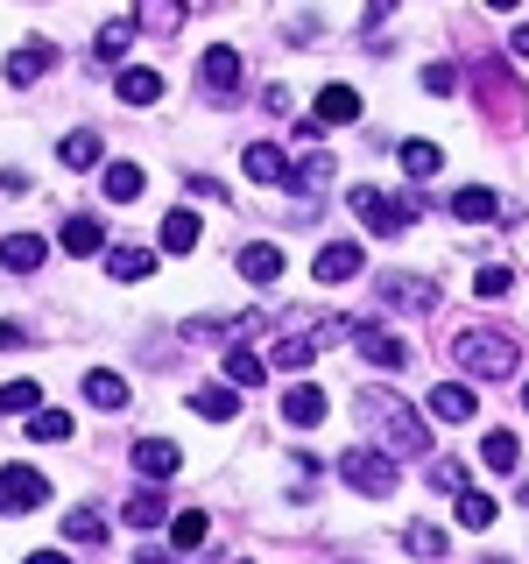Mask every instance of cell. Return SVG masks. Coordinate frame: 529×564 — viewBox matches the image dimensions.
Wrapping results in <instances>:
<instances>
[{
  "instance_id": "cell-1",
  "label": "cell",
  "mask_w": 529,
  "mask_h": 564,
  "mask_svg": "<svg viewBox=\"0 0 529 564\" xmlns=\"http://www.w3.org/2000/svg\"><path fill=\"white\" fill-rule=\"evenodd\" d=\"M360 423L381 437V452H431V431H423V416H417L402 395H388V388L360 395Z\"/></svg>"
},
{
  "instance_id": "cell-2",
  "label": "cell",
  "mask_w": 529,
  "mask_h": 564,
  "mask_svg": "<svg viewBox=\"0 0 529 564\" xmlns=\"http://www.w3.org/2000/svg\"><path fill=\"white\" fill-rule=\"evenodd\" d=\"M452 360L466 367L473 381H508V375H516V367H522V346L508 339V332L466 325V332H458V339H452Z\"/></svg>"
},
{
  "instance_id": "cell-3",
  "label": "cell",
  "mask_w": 529,
  "mask_h": 564,
  "mask_svg": "<svg viewBox=\"0 0 529 564\" xmlns=\"http://www.w3.org/2000/svg\"><path fill=\"white\" fill-rule=\"evenodd\" d=\"M339 480H346L353 494H367V501H388V494L402 487V473H396V458H388V452L353 445V452H339Z\"/></svg>"
},
{
  "instance_id": "cell-4",
  "label": "cell",
  "mask_w": 529,
  "mask_h": 564,
  "mask_svg": "<svg viewBox=\"0 0 529 564\" xmlns=\"http://www.w3.org/2000/svg\"><path fill=\"white\" fill-rule=\"evenodd\" d=\"M353 212H360V226L367 234H381V240H396V234H410L417 226V198H396V191H375V184H360L353 191Z\"/></svg>"
},
{
  "instance_id": "cell-5",
  "label": "cell",
  "mask_w": 529,
  "mask_h": 564,
  "mask_svg": "<svg viewBox=\"0 0 529 564\" xmlns=\"http://www.w3.org/2000/svg\"><path fill=\"white\" fill-rule=\"evenodd\" d=\"M50 501V480L35 466H0V516H29Z\"/></svg>"
},
{
  "instance_id": "cell-6",
  "label": "cell",
  "mask_w": 529,
  "mask_h": 564,
  "mask_svg": "<svg viewBox=\"0 0 529 564\" xmlns=\"http://www.w3.org/2000/svg\"><path fill=\"white\" fill-rule=\"evenodd\" d=\"M353 120H360V93H353V85H325L317 106H311V120H304V141H317L325 128H353Z\"/></svg>"
},
{
  "instance_id": "cell-7",
  "label": "cell",
  "mask_w": 529,
  "mask_h": 564,
  "mask_svg": "<svg viewBox=\"0 0 529 564\" xmlns=\"http://www.w3.org/2000/svg\"><path fill=\"white\" fill-rule=\"evenodd\" d=\"M353 346H360V360L381 367V375H402V367H410V346H402L388 325H353Z\"/></svg>"
},
{
  "instance_id": "cell-8",
  "label": "cell",
  "mask_w": 529,
  "mask_h": 564,
  "mask_svg": "<svg viewBox=\"0 0 529 564\" xmlns=\"http://www.w3.org/2000/svg\"><path fill=\"white\" fill-rule=\"evenodd\" d=\"M198 85H205L212 99H226V93L240 85V50H234V43H212L205 57H198Z\"/></svg>"
},
{
  "instance_id": "cell-9",
  "label": "cell",
  "mask_w": 529,
  "mask_h": 564,
  "mask_svg": "<svg viewBox=\"0 0 529 564\" xmlns=\"http://www.w3.org/2000/svg\"><path fill=\"white\" fill-rule=\"evenodd\" d=\"M375 290H381V304H396V311H438V282H423V275H381Z\"/></svg>"
},
{
  "instance_id": "cell-10",
  "label": "cell",
  "mask_w": 529,
  "mask_h": 564,
  "mask_svg": "<svg viewBox=\"0 0 529 564\" xmlns=\"http://www.w3.org/2000/svg\"><path fill=\"white\" fill-rule=\"evenodd\" d=\"M423 410H431L438 423H473V410H481V395H473L466 381H438L431 395H423Z\"/></svg>"
},
{
  "instance_id": "cell-11",
  "label": "cell",
  "mask_w": 529,
  "mask_h": 564,
  "mask_svg": "<svg viewBox=\"0 0 529 564\" xmlns=\"http://www.w3.org/2000/svg\"><path fill=\"white\" fill-rule=\"evenodd\" d=\"M325 410H332V402H325V388H317V381H296L290 395H282V423H296V431L325 423Z\"/></svg>"
},
{
  "instance_id": "cell-12",
  "label": "cell",
  "mask_w": 529,
  "mask_h": 564,
  "mask_svg": "<svg viewBox=\"0 0 529 564\" xmlns=\"http://www.w3.org/2000/svg\"><path fill=\"white\" fill-rule=\"evenodd\" d=\"M43 261H50L43 234H8V240H0V269H8V275H29V269H43Z\"/></svg>"
},
{
  "instance_id": "cell-13",
  "label": "cell",
  "mask_w": 529,
  "mask_h": 564,
  "mask_svg": "<svg viewBox=\"0 0 529 564\" xmlns=\"http://www.w3.org/2000/svg\"><path fill=\"white\" fill-rule=\"evenodd\" d=\"M176 466H184V452H176L170 437H141V445H134V473H141V480H170Z\"/></svg>"
},
{
  "instance_id": "cell-14",
  "label": "cell",
  "mask_w": 529,
  "mask_h": 564,
  "mask_svg": "<svg viewBox=\"0 0 529 564\" xmlns=\"http://www.w3.org/2000/svg\"><path fill=\"white\" fill-rule=\"evenodd\" d=\"M311 275H317V282H353V275H360V247H353V240H332V247H317Z\"/></svg>"
},
{
  "instance_id": "cell-15",
  "label": "cell",
  "mask_w": 529,
  "mask_h": 564,
  "mask_svg": "<svg viewBox=\"0 0 529 564\" xmlns=\"http://www.w3.org/2000/svg\"><path fill=\"white\" fill-rule=\"evenodd\" d=\"M240 275H247V282H261V290H269V282H282V247H269V240L240 247Z\"/></svg>"
},
{
  "instance_id": "cell-16",
  "label": "cell",
  "mask_w": 529,
  "mask_h": 564,
  "mask_svg": "<svg viewBox=\"0 0 529 564\" xmlns=\"http://www.w3.org/2000/svg\"><path fill=\"white\" fill-rule=\"evenodd\" d=\"M191 410H198L205 423H234V416H240V395H234L226 381H205L198 395H191Z\"/></svg>"
},
{
  "instance_id": "cell-17",
  "label": "cell",
  "mask_w": 529,
  "mask_h": 564,
  "mask_svg": "<svg viewBox=\"0 0 529 564\" xmlns=\"http://www.w3.org/2000/svg\"><path fill=\"white\" fill-rule=\"evenodd\" d=\"M396 163H402V176L431 184V176L445 170V155H438V141H402V149H396Z\"/></svg>"
},
{
  "instance_id": "cell-18",
  "label": "cell",
  "mask_w": 529,
  "mask_h": 564,
  "mask_svg": "<svg viewBox=\"0 0 529 564\" xmlns=\"http://www.w3.org/2000/svg\"><path fill=\"white\" fill-rule=\"evenodd\" d=\"M240 163H247V176H255V184H290V163H282L276 141H255V149H247Z\"/></svg>"
},
{
  "instance_id": "cell-19",
  "label": "cell",
  "mask_w": 529,
  "mask_h": 564,
  "mask_svg": "<svg viewBox=\"0 0 529 564\" xmlns=\"http://www.w3.org/2000/svg\"><path fill=\"white\" fill-rule=\"evenodd\" d=\"M205 536H212V516H205V508H176V516H170V551H198Z\"/></svg>"
},
{
  "instance_id": "cell-20",
  "label": "cell",
  "mask_w": 529,
  "mask_h": 564,
  "mask_svg": "<svg viewBox=\"0 0 529 564\" xmlns=\"http://www.w3.org/2000/svg\"><path fill=\"white\" fill-rule=\"evenodd\" d=\"M198 234H205V226H198V212H191V205H176L170 219H163V254H191V247H198Z\"/></svg>"
},
{
  "instance_id": "cell-21",
  "label": "cell",
  "mask_w": 529,
  "mask_h": 564,
  "mask_svg": "<svg viewBox=\"0 0 529 564\" xmlns=\"http://www.w3.org/2000/svg\"><path fill=\"white\" fill-rule=\"evenodd\" d=\"M106 275H114V282L155 275V247H114V254H106Z\"/></svg>"
},
{
  "instance_id": "cell-22",
  "label": "cell",
  "mask_w": 529,
  "mask_h": 564,
  "mask_svg": "<svg viewBox=\"0 0 529 564\" xmlns=\"http://www.w3.org/2000/svg\"><path fill=\"white\" fill-rule=\"evenodd\" d=\"M481 466H487V473H516V466H522L516 431H487V437H481Z\"/></svg>"
},
{
  "instance_id": "cell-23",
  "label": "cell",
  "mask_w": 529,
  "mask_h": 564,
  "mask_svg": "<svg viewBox=\"0 0 529 564\" xmlns=\"http://www.w3.org/2000/svg\"><path fill=\"white\" fill-rule=\"evenodd\" d=\"M120 99H128V106H155V99H163V70H149V64L120 70Z\"/></svg>"
},
{
  "instance_id": "cell-24",
  "label": "cell",
  "mask_w": 529,
  "mask_h": 564,
  "mask_svg": "<svg viewBox=\"0 0 529 564\" xmlns=\"http://www.w3.org/2000/svg\"><path fill=\"white\" fill-rule=\"evenodd\" d=\"M85 402L114 416V410H128L134 395H128V381H120V375H85Z\"/></svg>"
},
{
  "instance_id": "cell-25",
  "label": "cell",
  "mask_w": 529,
  "mask_h": 564,
  "mask_svg": "<svg viewBox=\"0 0 529 564\" xmlns=\"http://www.w3.org/2000/svg\"><path fill=\"white\" fill-rule=\"evenodd\" d=\"M261 381H269V360H261V352H247V346L226 352V388H261Z\"/></svg>"
},
{
  "instance_id": "cell-26",
  "label": "cell",
  "mask_w": 529,
  "mask_h": 564,
  "mask_svg": "<svg viewBox=\"0 0 529 564\" xmlns=\"http://www.w3.org/2000/svg\"><path fill=\"white\" fill-rule=\"evenodd\" d=\"M120 516H128L134 529H155V522H163V516H170V501H163V487H134V494H128V508H120Z\"/></svg>"
},
{
  "instance_id": "cell-27",
  "label": "cell",
  "mask_w": 529,
  "mask_h": 564,
  "mask_svg": "<svg viewBox=\"0 0 529 564\" xmlns=\"http://www.w3.org/2000/svg\"><path fill=\"white\" fill-rule=\"evenodd\" d=\"M494 212H501V198H494L487 184H466L452 198V219H466V226H481V219H494Z\"/></svg>"
},
{
  "instance_id": "cell-28",
  "label": "cell",
  "mask_w": 529,
  "mask_h": 564,
  "mask_svg": "<svg viewBox=\"0 0 529 564\" xmlns=\"http://www.w3.org/2000/svg\"><path fill=\"white\" fill-rule=\"evenodd\" d=\"M43 70H50V43H22V50L8 57V85H35Z\"/></svg>"
},
{
  "instance_id": "cell-29",
  "label": "cell",
  "mask_w": 529,
  "mask_h": 564,
  "mask_svg": "<svg viewBox=\"0 0 529 564\" xmlns=\"http://www.w3.org/2000/svg\"><path fill=\"white\" fill-rule=\"evenodd\" d=\"M445 529H438V522H410V529H402V551H410V557H423V564H431V557H445Z\"/></svg>"
},
{
  "instance_id": "cell-30",
  "label": "cell",
  "mask_w": 529,
  "mask_h": 564,
  "mask_svg": "<svg viewBox=\"0 0 529 564\" xmlns=\"http://www.w3.org/2000/svg\"><path fill=\"white\" fill-rule=\"evenodd\" d=\"M128 43H134V14H120V22H106L99 29V64H120V57H128Z\"/></svg>"
},
{
  "instance_id": "cell-31",
  "label": "cell",
  "mask_w": 529,
  "mask_h": 564,
  "mask_svg": "<svg viewBox=\"0 0 529 564\" xmlns=\"http://www.w3.org/2000/svg\"><path fill=\"white\" fill-rule=\"evenodd\" d=\"M141 184H149V176H141V163H114V170H106V198H114V205H134Z\"/></svg>"
},
{
  "instance_id": "cell-32",
  "label": "cell",
  "mask_w": 529,
  "mask_h": 564,
  "mask_svg": "<svg viewBox=\"0 0 529 564\" xmlns=\"http://www.w3.org/2000/svg\"><path fill=\"white\" fill-rule=\"evenodd\" d=\"M57 155H64V170H93V163H99V134H93V128L64 134V141H57Z\"/></svg>"
},
{
  "instance_id": "cell-33",
  "label": "cell",
  "mask_w": 529,
  "mask_h": 564,
  "mask_svg": "<svg viewBox=\"0 0 529 564\" xmlns=\"http://www.w3.org/2000/svg\"><path fill=\"white\" fill-rule=\"evenodd\" d=\"M99 240H106V226L99 219H64V254H99Z\"/></svg>"
},
{
  "instance_id": "cell-34",
  "label": "cell",
  "mask_w": 529,
  "mask_h": 564,
  "mask_svg": "<svg viewBox=\"0 0 529 564\" xmlns=\"http://www.w3.org/2000/svg\"><path fill=\"white\" fill-rule=\"evenodd\" d=\"M332 170H339V163H332V155H304V163H296V170H290V184H296V191H304V198H317V191H325V184H332Z\"/></svg>"
},
{
  "instance_id": "cell-35",
  "label": "cell",
  "mask_w": 529,
  "mask_h": 564,
  "mask_svg": "<svg viewBox=\"0 0 529 564\" xmlns=\"http://www.w3.org/2000/svg\"><path fill=\"white\" fill-rule=\"evenodd\" d=\"M134 29L170 35V29H184V8H170V0H141V8H134Z\"/></svg>"
},
{
  "instance_id": "cell-36",
  "label": "cell",
  "mask_w": 529,
  "mask_h": 564,
  "mask_svg": "<svg viewBox=\"0 0 529 564\" xmlns=\"http://www.w3.org/2000/svg\"><path fill=\"white\" fill-rule=\"evenodd\" d=\"M29 437H35V445H64V437H71V416L64 410H35L29 416Z\"/></svg>"
},
{
  "instance_id": "cell-37",
  "label": "cell",
  "mask_w": 529,
  "mask_h": 564,
  "mask_svg": "<svg viewBox=\"0 0 529 564\" xmlns=\"http://www.w3.org/2000/svg\"><path fill=\"white\" fill-rule=\"evenodd\" d=\"M64 536L71 543H106V522L93 516V508H64Z\"/></svg>"
},
{
  "instance_id": "cell-38",
  "label": "cell",
  "mask_w": 529,
  "mask_h": 564,
  "mask_svg": "<svg viewBox=\"0 0 529 564\" xmlns=\"http://www.w3.org/2000/svg\"><path fill=\"white\" fill-rule=\"evenodd\" d=\"M494 516H501L494 494H458V522H466V529H494Z\"/></svg>"
},
{
  "instance_id": "cell-39",
  "label": "cell",
  "mask_w": 529,
  "mask_h": 564,
  "mask_svg": "<svg viewBox=\"0 0 529 564\" xmlns=\"http://www.w3.org/2000/svg\"><path fill=\"white\" fill-rule=\"evenodd\" d=\"M0 410L35 416V410H43V388H35V381H8V388H0Z\"/></svg>"
},
{
  "instance_id": "cell-40",
  "label": "cell",
  "mask_w": 529,
  "mask_h": 564,
  "mask_svg": "<svg viewBox=\"0 0 529 564\" xmlns=\"http://www.w3.org/2000/svg\"><path fill=\"white\" fill-rule=\"evenodd\" d=\"M431 487L438 494H466V473H458L452 458H438V466H431Z\"/></svg>"
},
{
  "instance_id": "cell-41",
  "label": "cell",
  "mask_w": 529,
  "mask_h": 564,
  "mask_svg": "<svg viewBox=\"0 0 529 564\" xmlns=\"http://www.w3.org/2000/svg\"><path fill=\"white\" fill-rule=\"evenodd\" d=\"M508 282H516V275H508L501 261H494V269H481V275H473V290H481V296H508Z\"/></svg>"
},
{
  "instance_id": "cell-42",
  "label": "cell",
  "mask_w": 529,
  "mask_h": 564,
  "mask_svg": "<svg viewBox=\"0 0 529 564\" xmlns=\"http://www.w3.org/2000/svg\"><path fill=\"white\" fill-rule=\"evenodd\" d=\"M452 85H458L452 64H423V93H452Z\"/></svg>"
},
{
  "instance_id": "cell-43",
  "label": "cell",
  "mask_w": 529,
  "mask_h": 564,
  "mask_svg": "<svg viewBox=\"0 0 529 564\" xmlns=\"http://www.w3.org/2000/svg\"><path fill=\"white\" fill-rule=\"evenodd\" d=\"M29 346V325H14V317H0V352H22Z\"/></svg>"
},
{
  "instance_id": "cell-44",
  "label": "cell",
  "mask_w": 529,
  "mask_h": 564,
  "mask_svg": "<svg viewBox=\"0 0 529 564\" xmlns=\"http://www.w3.org/2000/svg\"><path fill=\"white\" fill-rule=\"evenodd\" d=\"M508 57H522V64H529V22H516V35H508Z\"/></svg>"
},
{
  "instance_id": "cell-45",
  "label": "cell",
  "mask_w": 529,
  "mask_h": 564,
  "mask_svg": "<svg viewBox=\"0 0 529 564\" xmlns=\"http://www.w3.org/2000/svg\"><path fill=\"white\" fill-rule=\"evenodd\" d=\"M134 564H176V551H155V543H149V551H141Z\"/></svg>"
},
{
  "instance_id": "cell-46",
  "label": "cell",
  "mask_w": 529,
  "mask_h": 564,
  "mask_svg": "<svg viewBox=\"0 0 529 564\" xmlns=\"http://www.w3.org/2000/svg\"><path fill=\"white\" fill-rule=\"evenodd\" d=\"M22 564H71V557H64V551H29Z\"/></svg>"
},
{
  "instance_id": "cell-47",
  "label": "cell",
  "mask_w": 529,
  "mask_h": 564,
  "mask_svg": "<svg viewBox=\"0 0 529 564\" xmlns=\"http://www.w3.org/2000/svg\"><path fill=\"white\" fill-rule=\"evenodd\" d=\"M522 410H529V388H522Z\"/></svg>"
}]
</instances>
